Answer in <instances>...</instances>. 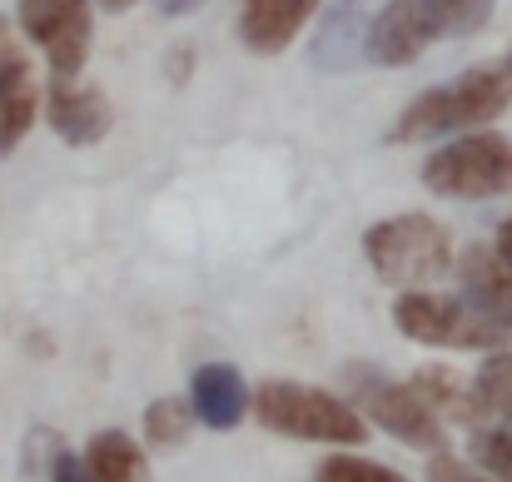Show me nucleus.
I'll list each match as a JSON object with an SVG mask.
<instances>
[{
  "instance_id": "obj_1",
  "label": "nucleus",
  "mask_w": 512,
  "mask_h": 482,
  "mask_svg": "<svg viewBox=\"0 0 512 482\" xmlns=\"http://www.w3.org/2000/svg\"><path fill=\"white\" fill-rule=\"evenodd\" d=\"M493 15V0H383L363 25V60L373 65H413L428 45L478 35Z\"/></svg>"
},
{
  "instance_id": "obj_2",
  "label": "nucleus",
  "mask_w": 512,
  "mask_h": 482,
  "mask_svg": "<svg viewBox=\"0 0 512 482\" xmlns=\"http://www.w3.org/2000/svg\"><path fill=\"white\" fill-rule=\"evenodd\" d=\"M512 105V90L498 65H478L463 70L433 90H423L418 100L403 105V115L393 120L388 140L393 145H418V140H443V135H463L478 125H493Z\"/></svg>"
},
{
  "instance_id": "obj_3",
  "label": "nucleus",
  "mask_w": 512,
  "mask_h": 482,
  "mask_svg": "<svg viewBox=\"0 0 512 482\" xmlns=\"http://www.w3.org/2000/svg\"><path fill=\"white\" fill-rule=\"evenodd\" d=\"M249 408L259 413V423L279 438L294 443H334V448H358L368 438L363 413L314 383H294V378H269L259 383V393H249Z\"/></svg>"
},
{
  "instance_id": "obj_4",
  "label": "nucleus",
  "mask_w": 512,
  "mask_h": 482,
  "mask_svg": "<svg viewBox=\"0 0 512 482\" xmlns=\"http://www.w3.org/2000/svg\"><path fill=\"white\" fill-rule=\"evenodd\" d=\"M363 259L393 289H428L453 269V234L433 214H393L363 229Z\"/></svg>"
},
{
  "instance_id": "obj_5",
  "label": "nucleus",
  "mask_w": 512,
  "mask_h": 482,
  "mask_svg": "<svg viewBox=\"0 0 512 482\" xmlns=\"http://www.w3.org/2000/svg\"><path fill=\"white\" fill-rule=\"evenodd\" d=\"M343 388H348V403L368 413V423H378L388 438L418 448V453H443L448 448V428L443 418L398 378L368 368V363H348L343 368Z\"/></svg>"
},
{
  "instance_id": "obj_6",
  "label": "nucleus",
  "mask_w": 512,
  "mask_h": 482,
  "mask_svg": "<svg viewBox=\"0 0 512 482\" xmlns=\"http://www.w3.org/2000/svg\"><path fill=\"white\" fill-rule=\"evenodd\" d=\"M423 184L443 199H498L512 189V145L503 135H458L423 160Z\"/></svg>"
},
{
  "instance_id": "obj_7",
  "label": "nucleus",
  "mask_w": 512,
  "mask_h": 482,
  "mask_svg": "<svg viewBox=\"0 0 512 482\" xmlns=\"http://www.w3.org/2000/svg\"><path fill=\"white\" fill-rule=\"evenodd\" d=\"M393 323L408 343H428V348H503L508 343V333L493 319H483L463 294L408 289L393 304Z\"/></svg>"
},
{
  "instance_id": "obj_8",
  "label": "nucleus",
  "mask_w": 512,
  "mask_h": 482,
  "mask_svg": "<svg viewBox=\"0 0 512 482\" xmlns=\"http://www.w3.org/2000/svg\"><path fill=\"white\" fill-rule=\"evenodd\" d=\"M20 30L45 50L55 80H75L90 55V5L85 0H20Z\"/></svg>"
},
{
  "instance_id": "obj_9",
  "label": "nucleus",
  "mask_w": 512,
  "mask_h": 482,
  "mask_svg": "<svg viewBox=\"0 0 512 482\" xmlns=\"http://www.w3.org/2000/svg\"><path fill=\"white\" fill-rule=\"evenodd\" d=\"M45 120L75 150H90V145H100L110 135V105H105V95L90 90V85H75V80H50Z\"/></svg>"
},
{
  "instance_id": "obj_10",
  "label": "nucleus",
  "mask_w": 512,
  "mask_h": 482,
  "mask_svg": "<svg viewBox=\"0 0 512 482\" xmlns=\"http://www.w3.org/2000/svg\"><path fill=\"white\" fill-rule=\"evenodd\" d=\"M189 408L214 433L239 428L244 413H249V383H244V373L234 363H204V368H194V378H189Z\"/></svg>"
},
{
  "instance_id": "obj_11",
  "label": "nucleus",
  "mask_w": 512,
  "mask_h": 482,
  "mask_svg": "<svg viewBox=\"0 0 512 482\" xmlns=\"http://www.w3.org/2000/svg\"><path fill=\"white\" fill-rule=\"evenodd\" d=\"M314 10H319V0H244L239 35L254 55H279L294 45V35L304 30V20Z\"/></svg>"
},
{
  "instance_id": "obj_12",
  "label": "nucleus",
  "mask_w": 512,
  "mask_h": 482,
  "mask_svg": "<svg viewBox=\"0 0 512 482\" xmlns=\"http://www.w3.org/2000/svg\"><path fill=\"white\" fill-rule=\"evenodd\" d=\"M363 0H339L329 15H324V25H319V35H314V45H309V60H314V70H324V75H343V70H353L358 60H363Z\"/></svg>"
},
{
  "instance_id": "obj_13",
  "label": "nucleus",
  "mask_w": 512,
  "mask_h": 482,
  "mask_svg": "<svg viewBox=\"0 0 512 482\" xmlns=\"http://www.w3.org/2000/svg\"><path fill=\"white\" fill-rule=\"evenodd\" d=\"M30 125H35V75L10 50L0 55V160L30 135Z\"/></svg>"
},
{
  "instance_id": "obj_14",
  "label": "nucleus",
  "mask_w": 512,
  "mask_h": 482,
  "mask_svg": "<svg viewBox=\"0 0 512 482\" xmlns=\"http://www.w3.org/2000/svg\"><path fill=\"white\" fill-rule=\"evenodd\" d=\"M80 463H85V478L90 482H150L140 443H135L130 433H120V428L95 433Z\"/></svg>"
},
{
  "instance_id": "obj_15",
  "label": "nucleus",
  "mask_w": 512,
  "mask_h": 482,
  "mask_svg": "<svg viewBox=\"0 0 512 482\" xmlns=\"http://www.w3.org/2000/svg\"><path fill=\"white\" fill-rule=\"evenodd\" d=\"M438 418L448 413V418H463V423H478L483 418V408H478V398H473V388H463L448 368H423L413 383H408Z\"/></svg>"
},
{
  "instance_id": "obj_16",
  "label": "nucleus",
  "mask_w": 512,
  "mask_h": 482,
  "mask_svg": "<svg viewBox=\"0 0 512 482\" xmlns=\"http://www.w3.org/2000/svg\"><path fill=\"white\" fill-rule=\"evenodd\" d=\"M194 428V408L184 398H155L145 408V443L150 448H179Z\"/></svg>"
},
{
  "instance_id": "obj_17",
  "label": "nucleus",
  "mask_w": 512,
  "mask_h": 482,
  "mask_svg": "<svg viewBox=\"0 0 512 482\" xmlns=\"http://www.w3.org/2000/svg\"><path fill=\"white\" fill-rule=\"evenodd\" d=\"M473 398H478L483 413H498V418L512 423V353H498V348H493V358H488V363L478 368V378H473Z\"/></svg>"
},
{
  "instance_id": "obj_18",
  "label": "nucleus",
  "mask_w": 512,
  "mask_h": 482,
  "mask_svg": "<svg viewBox=\"0 0 512 482\" xmlns=\"http://www.w3.org/2000/svg\"><path fill=\"white\" fill-rule=\"evenodd\" d=\"M314 482H408V478L383 468V463H368V458H353V453H334V458L319 463Z\"/></svg>"
},
{
  "instance_id": "obj_19",
  "label": "nucleus",
  "mask_w": 512,
  "mask_h": 482,
  "mask_svg": "<svg viewBox=\"0 0 512 482\" xmlns=\"http://www.w3.org/2000/svg\"><path fill=\"white\" fill-rule=\"evenodd\" d=\"M473 458H478V468H483L488 478L512 482V433L508 428H483V433L473 438Z\"/></svg>"
},
{
  "instance_id": "obj_20",
  "label": "nucleus",
  "mask_w": 512,
  "mask_h": 482,
  "mask_svg": "<svg viewBox=\"0 0 512 482\" xmlns=\"http://www.w3.org/2000/svg\"><path fill=\"white\" fill-rule=\"evenodd\" d=\"M40 443H45V473H50V482H90L85 478V463L65 443H55L50 433H40Z\"/></svg>"
},
{
  "instance_id": "obj_21",
  "label": "nucleus",
  "mask_w": 512,
  "mask_h": 482,
  "mask_svg": "<svg viewBox=\"0 0 512 482\" xmlns=\"http://www.w3.org/2000/svg\"><path fill=\"white\" fill-rule=\"evenodd\" d=\"M433 482H488V478H478V473H468L463 463H453V458H443V453H438V463H433Z\"/></svg>"
},
{
  "instance_id": "obj_22",
  "label": "nucleus",
  "mask_w": 512,
  "mask_h": 482,
  "mask_svg": "<svg viewBox=\"0 0 512 482\" xmlns=\"http://www.w3.org/2000/svg\"><path fill=\"white\" fill-rule=\"evenodd\" d=\"M189 65H194V55H189V45H174L170 50V80L179 85L184 75H189Z\"/></svg>"
},
{
  "instance_id": "obj_23",
  "label": "nucleus",
  "mask_w": 512,
  "mask_h": 482,
  "mask_svg": "<svg viewBox=\"0 0 512 482\" xmlns=\"http://www.w3.org/2000/svg\"><path fill=\"white\" fill-rule=\"evenodd\" d=\"M493 254H498V264L512 274V219H503V229H498V244H493Z\"/></svg>"
},
{
  "instance_id": "obj_24",
  "label": "nucleus",
  "mask_w": 512,
  "mask_h": 482,
  "mask_svg": "<svg viewBox=\"0 0 512 482\" xmlns=\"http://www.w3.org/2000/svg\"><path fill=\"white\" fill-rule=\"evenodd\" d=\"M155 5H160L165 15H194V10H199L204 0H155Z\"/></svg>"
},
{
  "instance_id": "obj_25",
  "label": "nucleus",
  "mask_w": 512,
  "mask_h": 482,
  "mask_svg": "<svg viewBox=\"0 0 512 482\" xmlns=\"http://www.w3.org/2000/svg\"><path fill=\"white\" fill-rule=\"evenodd\" d=\"M100 5H105V10H110V15H120V10H130V5H135V0H100Z\"/></svg>"
},
{
  "instance_id": "obj_26",
  "label": "nucleus",
  "mask_w": 512,
  "mask_h": 482,
  "mask_svg": "<svg viewBox=\"0 0 512 482\" xmlns=\"http://www.w3.org/2000/svg\"><path fill=\"white\" fill-rule=\"evenodd\" d=\"M498 70H503V80H508V90H512V55L503 60V65H498Z\"/></svg>"
},
{
  "instance_id": "obj_27",
  "label": "nucleus",
  "mask_w": 512,
  "mask_h": 482,
  "mask_svg": "<svg viewBox=\"0 0 512 482\" xmlns=\"http://www.w3.org/2000/svg\"><path fill=\"white\" fill-rule=\"evenodd\" d=\"M0 55H10V40H5V30H0Z\"/></svg>"
}]
</instances>
